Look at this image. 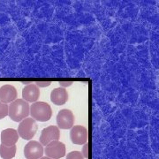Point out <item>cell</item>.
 Wrapping results in <instances>:
<instances>
[{
	"label": "cell",
	"instance_id": "6da1fadb",
	"mask_svg": "<svg viewBox=\"0 0 159 159\" xmlns=\"http://www.w3.org/2000/svg\"><path fill=\"white\" fill-rule=\"evenodd\" d=\"M29 115V102L23 99H16L8 106V116L14 122H20Z\"/></svg>",
	"mask_w": 159,
	"mask_h": 159
},
{
	"label": "cell",
	"instance_id": "7a4b0ae2",
	"mask_svg": "<svg viewBox=\"0 0 159 159\" xmlns=\"http://www.w3.org/2000/svg\"><path fill=\"white\" fill-rule=\"evenodd\" d=\"M29 113L32 119L40 122L50 120L52 116V110L49 103L44 102H34L29 107Z\"/></svg>",
	"mask_w": 159,
	"mask_h": 159
},
{
	"label": "cell",
	"instance_id": "3957f363",
	"mask_svg": "<svg viewBox=\"0 0 159 159\" xmlns=\"http://www.w3.org/2000/svg\"><path fill=\"white\" fill-rule=\"evenodd\" d=\"M37 131L35 120L32 118H26L20 121L18 127V134L24 140H32Z\"/></svg>",
	"mask_w": 159,
	"mask_h": 159
},
{
	"label": "cell",
	"instance_id": "277c9868",
	"mask_svg": "<svg viewBox=\"0 0 159 159\" xmlns=\"http://www.w3.org/2000/svg\"><path fill=\"white\" fill-rule=\"evenodd\" d=\"M43 151L45 152L46 157L49 158H62L66 156V146L63 142L59 141H54L46 145L45 149Z\"/></svg>",
	"mask_w": 159,
	"mask_h": 159
},
{
	"label": "cell",
	"instance_id": "5b68a950",
	"mask_svg": "<svg viewBox=\"0 0 159 159\" xmlns=\"http://www.w3.org/2000/svg\"><path fill=\"white\" fill-rule=\"evenodd\" d=\"M43 155V147L36 141H29L24 148V156L27 159H40Z\"/></svg>",
	"mask_w": 159,
	"mask_h": 159
},
{
	"label": "cell",
	"instance_id": "8992f818",
	"mask_svg": "<svg viewBox=\"0 0 159 159\" xmlns=\"http://www.w3.org/2000/svg\"><path fill=\"white\" fill-rule=\"evenodd\" d=\"M59 137L60 132L58 127L56 125H50L42 131L40 136V143L43 146H46L54 141H58Z\"/></svg>",
	"mask_w": 159,
	"mask_h": 159
},
{
	"label": "cell",
	"instance_id": "52a82bcc",
	"mask_svg": "<svg viewBox=\"0 0 159 159\" xmlns=\"http://www.w3.org/2000/svg\"><path fill=\"white\" fill-rule=\"evenodd\" d=\"M74 116L68 109L61 110L57 116V126L61 129H70L74 126Z\"/></svg>",
	"mask_w": 159,
	"mask_h": 159
},
{
	"label": "cell",
	"instance_id": "ba28073f",
	"mask_svg": "<svg viewBox=\"0 0 159 159\" xmlns=\"http://www.w3.org/2000/svg\"><path fill=\"white\" fill-rule=\"evenodd\" d=\"M71 141L74 144H85L88 141V130L83 125H74L70 132Z\"/></svg>",
	"mask_w": 159,
	"mask_h": 159
},
{
	"label": "cell",
	"instance_id": "9c48e42d",
	"mask_svg": "<svg viewBox=\"0 0 159 159\" xmlns=\"http://www.w3.org/2000/svg\"><path fill=\"white\" fill-rule=\"evenodd\" d=\"M17 99V90L12 85L6 84L0 88V102L10 103Z\"/></svg>",
	"mask_w": 159,
	"mask_h": 159
},
{
	"label": "cell",
	"instance_id": "30bf717a",
	"mask_svg": "<svg viewBox=\"0 0 159 159\" xmlns=\"http://www.w3.org/2000/svg\"><path fill=\"white\" fill-rule=\"evenodd\" d=\"M19 134L13 128H7L1 132V144L5 146H13L17 143Z\"/></svg>",
	"mask_w": 159,
	"mask_h": 159
},
{
	"label": "cell",
	"instance_id": "8fae6325",
	"mask_svg": "<svg viewBox=\"0 0 159 159\" xmlns=\"http://www.w3.org/2000/svg\"><path fill=\"white\" fill-rule=\"evenodd\" d=\"M40 97L39 88L35 84H29L24 87L22 90L23 100L26 102H36Z\"/></svg>",
	"mask_w": 159,
	"mask_h": 159
},
{
	"label": "cell",
	"instance_id": "7c38bea8",
	"mask_svg": "<svg viewBox=\"0 0 159 159\" xmlns=\"http://www.w3.org/2000/svg\"><path fill=\"white\" fill-rule=\"evenodd\" d=\"M51 100L56 105H63L68 100V93L65 88L54 89L51 93Z\"/></svg>",
	"mask_w": 159,
	"mask_h": 159
},
{
	"label": "cell",
	"instance_id": "4fadbf2b",
	"mask_svg": "<svg viewBox=\"0 0 159 159\" xmlns=\"http://www.w3.org/2000/svg\"><path fill=\"white\" fill-rule=\"evenodd\" d=\"M17 148L15 145L13 146H5L3 144L0 145V157L3 159H11L16 155Z\"/></svg>",
	"mask_w": 159,
	"mask_h": 159
},
{
	"label": "cell",
	"instance_id": "5bb4252c",
	"mask_svg": "<svg viewBox=\"0 0 159 159\" xmlns=\"http://www.w3.org/2000/svg\"><path fill=\"white\" fill-rule=\"evenodd\" d=\"M8 116V105L0 102V119H3Z\"/></svg>",
	"mask_w": 159,
	"mask_h": 159
},
{
	"label": "cell",
	"instance_id": "9a60e30c",
	"mask_svg": "<svg viewBox=\"0 0 159 159\" xmlns=\"http://www.w3.org/2000/svg\"><path fill=\"white\" fill-rule=\"evenodd\" d=\"M66 159H84V157L80 151H72L67 154Z\"/></svg>",
	"mask_w": 159,
	"mask_h": 159
},
{
	"label": "cell",
	"instance_id": "2e32d148",
	"mask_svg": "<svg viewBox=\"0 0 159 159\" xmlns=\"http://www.w3.org/2000/svg\"><path fill=\"white\" fill-rule=\"evenodd\" d=\"M82 155H83L84 158H89V144L88 142L84 144V146L82 148Z\"/></svg>",
	"mask_w": 159,
	"mask_h": 159
},
{
	"label": "cell",
	"instance_id": "e0dca14e",
	"mask_svg": "<svg viewBox=\"0 0 159 159\" xmlns=\"http://www.w3.org/2000/svg\"><path fill=\"white\" fill-rule=\"evenodd\" d=\"M35 85L38 88H45L51 85V82L50 81H40V82L38 81V82H35Z\"/></svg>",
	"mask_w": 159,
	"mask_h": 159
},
{
	"label": "cell",
	"instance_id": "ac0fdd59",
	"mask_svg": "<svg viewBox=\"0 0 159 159\" xmlns=\"http://www.w3.org/2000/svg\"><path fill=\"white\" fill-rule=\"evenodd\" d=\"M73 84V82L72 81H61V82H59V85L61 88H65V87H69V86H71Z\"/></svg>",
	"mask_w": 159,
	"mask_h": 159
},
{
	"label": "cell",
	"instance_id": "d6986e66",
	"mask_svg": "<svg viewBox=\"0 0 159 159\" xmlns=\"http://www.w3.org/2000/svg\"><path fill=\"white\" fill-rule=\"evenodd\" d=\"M40 159H51V158H49V157H41Z\"/></svg>",
	"mask_w": 159,
	"mask_h": 159
}]
</instances>
